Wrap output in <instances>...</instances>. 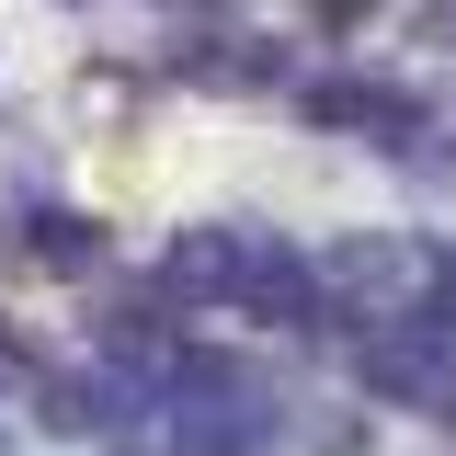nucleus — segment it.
Instances as JSON below:
<instances>
[{
    "label": "nucleus",
    "mask_w": 456,
    "mask_h": 456,
    "mask_svg": "<svg viewBox=\"0 0 456 456\" xmlns=\"http://www.w3.org/2000/svg\"><path fill=\"white\" fill-rule=\"evenodd\" d=\"M114 274H126L114 217L69 206V194H46V206L0 194V285H69V297H92V285H114Z\"/></svg>",
    "instance_id": "obj_4"
},
{
    "label": "nucleus",
    "mask_w": 456,
    "mask_h": 456,
    "mask_svg": "<svg viewBox=\"0 0 456 456\" xmlns=\"http://www.w3.org/2000/svg\"><path fill=\"white\" fill-rule=\"evenodd\" d=\"M411 46H434V57H456V23H411Z\"/></svg>",
    "instance_id": "obj_12"
},
{
    "label": "nucleus",
    "mask_w": 456,
    "mask_h": 456,
    "mask_svg": "<svg viewBox=\"0 0 456 456\" xmlns=\"http://www.w3.org/2000/svg\"><path fill=\"white\" fill-rule=\"evenodd\" d=\"M411 23H456V0H411Z\"/></svg>",
    "instance_id": "obj_13"
},
{
    "label": "nucleus",
    "mask_w": 456,
    "mask_h": 456,
    "mask_svg": "<svg viewBox=\"0 0 456 456\" xmlns=\"http://www.w3.org/2000/svg\"><path fill=\"white\" fill-rule=\"evenodd\" d=\"M57 342L46 331H23V320H12V308H0V365H12V377H35V365H46Z\"/></svg>",
    "instance_id": "obj_8"
},
{
    "label": "nucleus",
    "mask_w": 456,
    "mask_h": 456,
    "mask_svg": "<svg viewBox=\"0 0 456 456\" xmlns=\"http://www.w3.org/2000/svg\"><path fill=\"white\" fill-rule=\"evenodd\" d=\"M388 0H297V23H308V46H331V57H354L365 46V23H377Z\"/></svg>",
    "instance_id": "obj_6"
},
{
    "label": "nucleus",
    "mask_w": 456,
    "mask_h": 456,
    "mask_svg": "<svg viewBox=\"0 0 456 456\" xmlns=\"http://www.w3.org/2000/svg\"><path fill=\"white\" fill-rule=\"evenodd\" d=\"M285 114L308 126V137H365L377 160H399L411 137H434L445 103L422 92V80H399V69H365V57H331V69H297V92Z\"/></svg>",
    "instance_id": "obj_2"
},
{
    "label": "nucleus",
    "mask_w": 456,
    "mask_h": 456,
    "mask_svg": "<svg viewBox=\"0 0 456 456\" xmlns=\"http://www.w3.org/2000/svg\"><path fill=\"white\" fill-rule=\"evenodd\" d=\"M171 92H206V103H285L297 92V35H263V23H171L149 46Z\"/></svg>",
    "instance_id": "obj_3"
},
{
    "label": "nucleus",
    "mask_w": 456,
    "mask_h": 456,
    "mask_svg": "<svg viewBox=\"0 0 456 456\" xmlns=\"http://www.w3.org/2000/svg\"><path fill=\"white\" fill-rule=\"evenodd\" d=\"M422 263H434V285L456 297V228H422Z\"/></svg>",
    "instance_id": "obj_10"
},
{
    "label": "nucleus",
    "mask_w": 456,
    "mask_h": 456,
    "mask_svg": "<svg viewBox=\"0 0 456 456\" xmlns=\"http://www.w3.org/2000/svg\"><path fill=\"white\" fill-rule=\"evenodd\" d=\"M149 12H171V23H240V0H149Z\"/></svg>",
    "instance_id": "obj_9"
},
{
    "label": "nucleus",
    "mask_w": 456,
    "mask_h": 456,
    "mask_svg": "<svg viewBox=\"0 0 456 456\" xmlns=\"http://www.w3.org/2000/svg\"><path fill=\"white\" fill-rule=\"evenodd\" d=\"M399 183H411V194H456V114H445V126H434V137H411V149H399Z\"/></svg>",
    "instance_id": "obj_7"
},
{
    "label": "nucleus",
    "mask_w": 456,
    "mask_h": 456,
    "mask_svg": "<svg viewBox=\"0 0 456 456\" xmlns=\"http://www.w3.org/2000/svg\"><path fill=\"white\" fill-rule=\"evenodd\" d=\"M0 456H35V434H23V411H0Z\"/></svg>",
    "instance_id": "obj_11"
},
{
    "label": "nucleus",
    "mask_w": 456,
    "mask_h": 456,
    "mask_svg": "<svg viewBox=\"0 0 456 456\" xmlns=\"http://www.w3.org/2000/svg\"><path fill=\"white\" fill-rule=\"evenodd\" d=\"M285 422H297V388H285L263 354L240 342H183L160 377V445L171 456H285Z\"/></svg>",
    "instance_id": "obj_1"
},
{
    "label": "nucleus",
    "mask_w": 456,
    "mask_h": 456,
    "mask_svg": "<svg viewBox=\"0 0 456 456\" xmlns=\"http://www.w3.org/2000/svg\"><path fill=\"white\" fill-rule=\"evenodd\" d=\"M12 399H23V377H12V365H0V411H12Z\"/></svg>",
    "instance_id": "obj_14"
},
{
    "label": "nucleus",
    "mask_w": 456,
    "mask_h": 456,
    "mask_svg": "<svg viewBox=\"0 0 456 456\" xmlns=\"http://www.w3.org/2000/svg\"><path fill=\"white\" fill-rule=\"evenodd\" d=\"M23 434H35V445H80V456L103 445V365H92L80 342L23 377Z\"/></svg>",
    "instance_id": "obj_5"
}]
</instances>
